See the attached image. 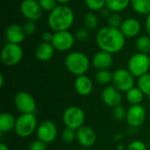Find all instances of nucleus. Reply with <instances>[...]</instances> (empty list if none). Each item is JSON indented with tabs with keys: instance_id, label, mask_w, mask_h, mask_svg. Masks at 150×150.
Wrapping results in <instances>:
<instances>
[{
	"instance_id": "f257e3e1",
	"label": "nucleus",
	"mask_w": 150,
	"mask_h": 150,
	"mask_svg": "<svg viewBox=\"0 0 150 150\" xmlns=\"http://www.w3.org/2000/svg\"><path fill=\"white\" fill-rule=\"evenodd\" d=\"M126 39L120 29L109 25L99 29L96 35V42L100 50L112 54L119 53L124 48Z\"/></svg>"
},
{
	"instance_id": "f03ea898",
	"label": "nucleus",
	"mask_w": 150,
	"mask_h": 150,
	"mask_svg": "<svg viewBox=\"0 0 150 150\" xmlns=\"http://www.w3.org/2000/svg\"><path fill=\"white\" fill-rule=\"evenodd\" d=\"M74 21V11L67 4H58L47 16V25L54 33L69 31Z\"/></svg>"
},
{
	"instance_id": "7ed1b4c3",
	"label": "nucleus",
	"mask_w": 150,
	"mask_h": 150,
	"mask_svg": "<svg viewBox=\"0 0 150 150\" xmlns=\"http://www.w3.org/2000/svg\"><path fill=\"white\" fill-rule=\"evenodd\" d=\"M67 69L73 75L79 76L85 75L90 68V60L88 56L78 51L70 52L64 60Z\"/></svg>"
},
{
	"instance_id": "20e7f679",
	"label": "nucleus",
	"mask_w": 150,
	"mask_h": 150,
	"mask_svg": "<svg viewBox=\"0 0 150 150\" xmlns=\"http://www.w3.org/2000/svg\"><path fill=\"white\" fill-rule=\"evenodd\" d=\"M37 119L33 113L20 114L16 120L14 131L21 138L31 136L37 130Z\"/></svg>"
},
{
	"instance_id": "39448f33",
	"label": "nucleus",
	"mask_w": 150,
	"mask_h": 150,
	"mask_svg": "<svg viewBox=\"0 0 150 150\" xmlns=\"http://www.w3.org/2000/svg\"><path fill=\"white\" fill-rule=\"evenodd\" d=\"M150 69L149 55L142 53H136L133 54L127 64V69L134 77H141L149 73Z\"/></svg>"
},
{
	"instance_id": "423d86ee",
	"label": "nucleus",
	"mask_w": 150,
	"mask_h": 150,
	"mask_svg": "<svg viewBox=\"0 0 150 150\" xmlns=\"http://www.w3.org/2000/svg\"><path fill=\"white\" fill-rule=\"evenodd\" d=\"M24 56V51L20 45L9 43L5 44L2 48L0 58L4 65L12 67L18 64Z\"/></svg>"
},
{
	"instance_id": "0eeeda50",
	"label": "nucleus",
	"mask_w": 150,
	"mask_h": 150,
	"mask_svg": "<svg viewBox=\"0 0 150 150\" xmlns=\"http://www.w3.org/2000/svg\"><path fill=\"white\" fill-rule=\"evenodd\" d=\"M62 120L66 127L73 130H78L83 126L85 120V114L82 108L76 105L68 107L62 115Z\"/></svg>"
},
{
	"instance_id": "6e6552de",
	"label": "nucleus",
	"mask_w": 150,
	"mask_h": 150,
	"mask_svg": "<svg viewBox=\"0 0 150 150\" xmlns=\"http://www.w3.org/2000/svg\"><path fill=\"white\" fill-rule=\"evenodd\" d=\"M134 76L126 69H119L113 72L112 84L121 92H127L134 87Z\"/></svg>"
},
{
	"instance_id": "1a4fd4ad",
	"label": "nucleus",
	"mask_w": 150,
	"mask_h": 150,
	"mask_svg": "<svg viewBox=\"0 0 150 150\" xmlns=\"http://www.w3.org/2000/svg\"><path fill=\"white\" fill-rule=\"evenodd\" d=\"M14 105L20 114L33 113L36 109L35 99L26 91H19L15 95Z\"/></svg>"
},
{
	"instance_id": "9d476101",
	"label": "nucleus",
	"mask_w": 150,
	"mask_h": 150,
	"mask_svg": "<svg viewBox=\"0 0 150 150\" xmlns=\"http://www.w3.org/2000/svg\"><path fill=\"white\" fill-rule=\"evenodd\" d=\"M76 38L73 33L69 31H61L54 32L52 45L56 51L59 52H66L69 51L74 46Z\"/></svg>"
},
{
	"instance_id": "9b49d317",
	"label": "nucleus",
	"mask_w": 150,
	"mask_h": 150,
	"mask_svg": "<svg viewBox=\"0 0 150 150\" xmlns=\"http://www.w3.org/2000/svg\"><path fill=\"white\" fill-rule=\"evenodd\" d=\"M36 135L38 140L47 144L52 143L57 136V126L53 120H44L37 127Z\"/></svg>"
},
{
	"instance_id": "f8f14e48",
	"label": "nucleus",
	"mask_w": 150,
	"mask_h": 150,
	"mask_svg": "<svg viewBox=\"0 0 150 150\" xmlns=\"http://www.w3.org/2000/svg\"><path fill=\"white\" fill-rule=\"evenodd\" d=\"M19 10L21 14L27 20L35 22L41 18L43 12L38 0H23L20 3Z\"/></svg>"
},
{
	"instance_id": "ddd939ff",
	"label": "nucleus",
	"mask_w": 150,
	"mask_h": 150,
	"mask_svg": "<svg viewBox=\"0 0 150 150\" xmlns=\"http://www.w3.org/2000/svg\"><path fill=\"white\" fill-rule=\"evenodd\" d=\"M126 120L133 129L138 128L143 125L146 120V110L142 105H131L127 112Z\"/></svg>"
},
{
	"instance_id": "4468645a",
	"label": "nucleus",
	"mask_w": 150,
	"mask_h": 150,
	"mask_svg": "<svg viewBox=\"0 0 150 150\" xmlns=\"http://www.w3.org/2000/svg\"><path fill=\"white\" fill-rule=\"evenodd\" d=\"M101 98L104 104L112 108L115 107L118 105H120L122 101L121 91L118 90L113 84L107 85L103 89Z\"/></svg>"
},
{
	"instance_id": "2eb2a0df",
	"label": "nucleus",
	"mask_w": 150,
	"mask_h": 150,
	"mask_svg": "<svg viewBox=\"0 0 150 150\" xmlns=\"http://www.w3.org/2000/svg\"><path fill=\"white\" fill-rule=\"evenodd\" d=\"M76 140L83 148L89 149L95 144L97 141V135L91 127L88 126H83L76 130Z\"/></svg>"
},
{
	"instance_id": "dca6fc26",
	"label": "nucleus",
	"mask_w": 150,
	"mask_h": 150,
	"mask_svg": "<svg viewBox=\"0 0 150 150\" xmlns=\"http://www.w3.org/2000/svg\"><path fill=\"white\" fill-rule=\"evenodd\" d=\"M120 30L126 38H135L139 36L142 31V25L137 18H127L123 20Z\"/></svg>"
},
{
	"instance_id": "f3484780",
	"label": "nucleus",
	"mask_w": 150,
	"mask_h": 150,
	"mask_svg": "<svg viewBox=\"0 0 150 150\" xmlns=\"http://www.w3.org/2000/svg\"><path fill=\"white\" fill-rule=\"evenodd\" d=\"M25 36L23 25L18 24H11L5 30V39L9 43L20 45L24 41Z\"/></svg>"
},
{
	"instance_id": "a211bd4d",
	"label": "nucleus",
	"mask_w": 150,
	"mask_h": 150,
	"mask_svg": "<svg viewBox=\"0 0 150 150\" xmlns=\"http://www.w3.org/2000/svg\"><path fill=\"white\" fill-rule=\"evenodd\" d=\"M112 62H113L112 54L103 50L97 52L92 59V65L97 70L109 69Z\"/></svg>"
},
{
	"instance_id": "6ab92c4d",
	"label": "nucleus",
	"mask_w": 150,
	"mask_h": 150,
	"mask_svg": "<svg viewBox=\"0 0 150 150\" xmlns=\"http://www.w3.org/2000/svg\"><path fill=\"white\" fill-rule=\"evenodd\" d=\"M74 87L77 94L83 97H86L92 92L93 83L88 76L83 75L76 76L74 83Z\"/></svg>"
},
{
	"instance_id": "aec40b11",
	"label": "nucleus",
	"mask_w": 150,
	"mask_h": 150,
	"mask_svg": "<svg viewBox=\"0 0 150 150\" xmlns=\"http://www.w3.org/2000/svg\"><path fill=\"white\" fill-rule=\"evenodd\" d=\"M54 47L50 42L41 41L35 48V56L40 62L50 61L54 54Z\"/></svg>"
},
{
	"instance_id": "412c9836",
	"label": "nucleus",
	"mask_w": 150,
	"mask_h": 150,
	"mask_svg": "<svg viewBox=\"0 0 150 150\" xmlns=\"http://www.w3.org/2000/svg\"><path fill=\"white\" fill-rule=\"evenodd\" d=\"M16 118L9 112H3L0 114V132L9 133L15 128Z\"/></svg>"
},
{
	"instance_id": "4be33fe9",
	"label": "nucleus",
	"mask_w": 150,
	"mask_h": 150,
	"mask_svg": "<svg viewBox=\"0 0 150 150\" xmlns=\"http://www.w3.org/2000/svg\"><path fill=\"white\" fill-rule=\"evenodd\" d=\"M131 4V0H106V7L112 13H120Z\"/></svg>"
},
{
	"instance_id": "5701e85b",
	"label": "nucleus",
	"mask_w": 150,
	"mask_h": 150,
	"mask_svg": "<svg viewBox=\"0 0 150 150\" xmlns=\"http://www.w3.org/2000/svg\"><path fill=\"white\" fill-rule=\"evenodd\" d=\"M130 5L138 14L145 16L150 14V0H131Z\"/></svg>"
},
{
	"instance_id": "b1692460",
	"label": "nucleus",
	"mask_w": 150,
	"mask_h": 150,
	"mask_svg": "<svg viewBox=\"0 0 150 150\" xmlns=\"http://www.w3.org/2000/svg\"><path fill=\"white\" fill-rule=\"evenodd\" d=\"M126 93H127L126 94L127 95V100L128 101L129 104H131V105H141V103L142 102L144 96H145L143 94V92L138 87H133L132 89H130Z\"/></svg>"
},
{
	"instance_id": "393cba45",
	"label": "nucleus",
	"mask_w": 150,
	"mask_h": 150,
	"mask_svg": "<svg viewBox=\"0 0 150 150\" xmlns=\"http://www.w3.org/2000/svg\"><path fill=\"white\" fill-rule=\"evenodd\" d=\"M112 78H113V73L109 69L98 70L95 76V79L97 83L105 86L110 85V83H112Z\"/></svg>"
},
{
	"instance_id": "a878e982",
	"label": "nucleus",
	"mask_w": 150,
	"mask_h": 150,
	"mask_svg": "<svg viewBox=\"0 0 150 150\" xmlns=\"http://www.w3.org/2000/svg\"><path fill=\"white\" fill-rule=\"evenodd\" d=\"M135 47L139 53L149 54L150 53V37L149 35L138 36L135 40Z\"/></svg>"
},
{
	"instance_id": "bb28decb",
	"label": "nucleus",
	"mask_w": 150,
	"mask_h": 150,
	"mask_svg": "<svg viewBox=\"0 0 150 150\" xmlns=\"http://www.w3.org/2000/svg\"><path fill=\"white\" fill-rule=\"evenodd\" d=\"M137 87L145 96L150 98V73H147L138 78Z\"/></svg>"
},
{
	"instance_id": "cd10ccee",
	"label": "nucleus",
	"mask_w": 150,
	"mask_h": 150,
	"mask_svg": "<svg viewBox=\"0 0 150 150\" xmlns=\"http://www.w3.org/2000/svg\"><path fill=\"white\" fill-rule=\"evenodd\" d=\"M83 23L88 30H95L98 25V18L93 11H89L83 17Z\"/></svg>"
},
{
	"instance_id": "c85d7f7f",
	"label": "nucleus",
	"mask_w": 150,
	"mask_h": 150,
	"mask_svg": "<svg viewBox=\"0 0 150 150\" xmlns=\"http://www.w3.org/2000/svg\"><path fill=\"white\" fill-rule=\"evenodd\" d=\"M84 4L91 11H100L106 5V0H84Z\"/></svg>"
},
{
	"instance_id": "c756f323",
	"label": "nucleus",
	"mask_w": 150,
	"mask_h": 150,
	"mask_svg": "<svg viewBox=\"0 0 150 150\" xmlns=\"http://www.w3.org/2000/svg\"><path fill=\"white\" fill-rule=\"evenodd\" d=\"M127 112V111L125 109V107L120 104L112 108V116L117 121H121L126 119Z\"/></svg>"
},
{
	"instance_id": "7c9ffc66",
	"label": "nucleus",
	"mask_w": 150,
	"mask_h": 150,
	"mask_svg": "<svg viewBox=\"0 0 150 150\" xmlns=\"http://www.w3.org/2000/svg\"><path fill=\"white\" fill-rule=\"evenodd\" d=\"M62 140L65 143H71L76 140V131L71 128L66 127L62 133Z\"/></svg>"
},
{
	"instance_id": "2f4dec72",
	"label": "nucleus",
	"mask_w": 150,
	"mask_h": 150,
	"mask_svg": "<svg viewBox=\"0 0 150 150\" xmlns=\"http://www.w3.org/2000/svg\"><path fill=\"white\" fill-rule=\"evenodd\" d=\"M123 18L120 15V13H112L111 16L108 18V25L113 28H118L120 29L122 22H123Z\"/></svg>"
},
{
	"instance_id": "473e14b6",
	"label": "nucleus",
	"mask_w": 150,
	"mask_h": 150,
	"mask_svg": "<svg viewBox=\"0 0 150 150\" xmlns=\"http://www.w3.org/2000/svg\"><path fill=\"white\" fill-rule=\"evenodd\" d=\"M39 4L40 5L43 11H52L57 5L58 3L56 0H38Z\"/></svg>"
},
{
	"instance_id": "72a5a7b5",
	"label": "nucleus",
	"mask_w": 150,
	"mask_h": 150,
	"mask_svg": "<svg viewBox=\"0 0 150 150\" xmlns=\"http://www.w3.org/2000/svg\"><path fill=\"white\" fill-rule=\"evenodd\" d=\"M23 29H24V31H25V35H28V36L33 35V34L36 32V30H37V25H36L35 21L27 20V21L24 24Z\"/></svg>"
},
{
	"instance_id": "f704fd0d",
	"label": "nucleus",
	"mask_w": 150,
	"mask_h": 150,
	"mask_svg": "<svg viewBox=\"0 0 150 150\" xmlns=\"http://www.w3.org/2000/svg\"><path fill=\"white\" fill-rule=\"evenodd\" d=\"M75 38L78 41H85L89 38V32L86 27L78 29L75 33Z\"/></svg>"
},
{
	"instance_id": "c9c22d12",
	"label": "nucleus",
	"mask_w": 150,
	"mask_h": 150,
	"mask_svg": "<svg viewBox=\"0 0 150 150\" xmlns=\"http://www.w3.org/2000/svg\"><path fill=\"white\" fill-rule=\"evenodd\" d=\"M47 144L40 140H36L31 142L28 150H47Z\"/></svg>"
},
{
	"instance_id": "e433bc0d",
	"label": "nucleus",
	"mask_w": 150,
	"mask_h": 150,
	"mask_svg": "<svg viewBox=\"0 0 150 150\" xmlns=\"http://www.w3.org/2000/svg\"><path fill=\"white\" fill-rule=\"evenodd\" d=\"M127 150H147V145L142 141H134L129 143Z\"/></svg>"
},
{
	"instance_id": "4c0bfd02",
	"label": "nucleus",
	"mask_w": 150,
	"mask_h": 150,
	"mask_svg": "<svg viewBox=\"0 0 150 150\" xmlns=\"http://www.w3.org/2000/svg\"><path fill=\"white\" fill-rule=\"evenodd\" d=\"M53 36H54V33H51L49 31H47L45 33H42V36H41V39H42V41L44 42H52V40H53Z\"/></svg>"
},
{
	"instance_id": "58836bf2",
	"label": "nucleus",
	"mask_w": 150,
	"mask_h": 150,
	"mask_svg": "<svg viewBox=\"0 0 150 150\" xmlns=\"http://www.w3.org/2000/svg\"><path fill=\"white\" fill-rule=\"evenodd\" d=\"M100 12H101V16L104 17V18H105H105H109V17L111 16V14L112 13L106 6H105V8H103V9L100 11Z\"/></svg>"
},
{
	"instance_id": "ea45409f",
	"label": "nucleus",
	"mask_w": 150,
	"mask_h": 150,
	"mask_svg": "<svg viewBox=\"0 0 150 150\" xmlns=\"http://www.w3.org/2000/svg\"><path fill=\"white\" fill-rule=\"evenodd\" d=\"M145 28H146V32H147L148 35L150 37V14L149 16H147V18H146Z\"/></svg>"
},
{
	"instance_id": "a19ab883",
	"label": "nucleus",
	"mask_w": 150,
	"mask_h": 150,
	"mask_svg": "<svg viewBox=\"0 0 150 150\" xmlns=\"http://www.w3.org/2000/svg\"><path fill=\"white\" fill-rule=\"evenodd\" d=\"M58 4H69L71 0H56Z\"/></svg>"
},
{
	"instance_id": "79ce46f5",
	"label": "nucleus",
	"mask_w": 150,
	"mask_h": 150,
	"mask_svg": "<svg viewBox=\"0 0 150 150\" xmlns=\"http://www.w3.org/2000/svg\"><path fill=\"white\" fill-rule=\"evenodd\" d=\"M4 75H3V74H1V75H0V87H1V88L4 86Z\"/></svg>"
},
{
	"instance_id": "37998d69",
	"label": "nucleus",
	"mask_w": 150,
	"mask_h": 150,
	"mask_svg": "<svg viewBox=\"0 0 150 150\" xmlns=\"http://www.w3.org/2000/svg\"><path fill=\"white\" fill-rule=\"evenodd\" d=\"M0 150H10L9 148L4 144V143H1L0 144Z\"/></svg>"
},
{
	"instance_id": "c03bdc74",
	"label": "nucleus",
	"mask_w": 150,
	"mask_h": 150,
	"mask_svg": "<svg viewBox=\"0 0 150 150\" xmlns=\"http://www.w3.org/2000/svg\"><path fill=\"white\" fill-rule=\"evenodd\" d=\"M122 138H123V135H122V134H117V135L115 136V140H116V141L121 140Z\"/></svg>"
},
{
	"instance_id": "a18cd8bd",
	"label": "nucleus",
	"mask_w": 150,
	"mask_h": 150,
	"mask_svg": "<svg viewBox=\"0 0 150 150\" xmlns=\"http://www.w3.org/2000/svg\"><path fill=\"white\" fill-rule=\"evenodd\" d=\"M80 150H90L89 149H86V148H83L82 149H80Z\"/></svg>"
},
{
	"instance_id": "49530a36",
	"label": "nucleus",
	"mask_w": 150,
	"mask_h": 150,
	"mask_svg": "<svg viewBox=\"0 0 150 150\" xmlns=\"http://www.w3.org/2000/svg\"><path fill=\"white\" fill-rule=\"evenodd\" d=\"M149 148L150 149V140H149Z\"/></svg>"
},
{
	"instance_id": "de8ad7c7",
	"label": "nucleus",
	"mask_w": 150,
	"mask_h": 150,
	"mask_svg": "<svg viewBox=\"0 0 150 150\" xmlns=\"http://www.w3.org/2000/svg\"><path fill=\"white\" fill-rule=\"evenodd\" d=\"M120 150H127V149H120Z\"/></svg>"
},
{
	"instance_id": "09e8293b",
	"label": "nucleus",
	"mask_w": 150,
	"mask_h": 150,
	"mask_svg": "<svg viewBox=\"0 0 150 150\" xmlns=\"http://www.w3.org/2000/svg\"><path fill=\"white\" fill-rule=\"evenodd\" d=\"M149 99H150V98H149ZM149 107H150V101H149Z\"/></svg>"
}]
</instances>
